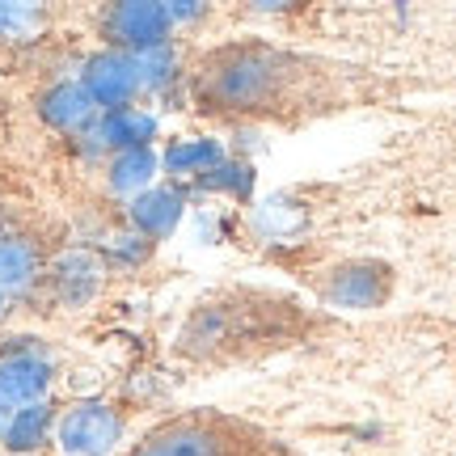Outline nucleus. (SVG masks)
Returning a JSON list of instances; mask_svg holds the SVG:
<instances>
[{
    "label": "nucleus",
    "mask_w": 456,
    "mask_h": 456,
    "mask_svg": "<svg viewBox=\"0 0 456 456\" xmlns=\"http://www.w3.org/2000/svg\"><path fill=\"white\" fill-rule=\"evenodd\" d=\"M305 330V309L288 296L228 292L203 300L178 334V351L191 359H232L262 346H283Z\"/></svg>",
    "instance_id": "f257e3e1"
},
{
    "label": "nucleus",
    "mask_w": 456,
    "mask_h": 456,
    "mask_svg": "<svg viewBox=\"0 0 456 456\" xmlns=\"http://www.w3.org/2000/svg\"><path fill=\"white\" fill-rule=\"evenodd\" d=\"M292 55L266 43H232L203 60L191 98L208 114H266L292 89Z\"/></svg>",
    "instance_id": "f03ea898"
},
{
    "label": "nucleus",
    "mask_w": 456,
    "mask_h": 456,
    "mask_svg": "<svg viewBox=\"0 0 456 456\" xmlns=\"http://www.w3.org/2000/svg\"><path fill=\"white\" fill-rule=\"evenodd\" d=\"M123 456H279V444L232 414L191 410L148 427Z\"/></svg>",
    "instance_id": "7ed1b4c3"
},
{
    "label": "nucleus",
    "mask_w": 456,
    "mask_h": 456,
    "mask_svg": "<svg viewBox=\"0 0 456 456\" xmlns=\"http://www.w3.org/2000/svg\"><path fill=\"white\" fill-rule=\"evenodd\" d=\"M127 436L123 410L106 397H81L60 410L55 423V448L64 456H114Z\"/></svg>",
    "instance_id": "20e7f679"
},
{
    "label": "nucleus",
    "mask_w": 456,
    "mask_h": 456,
    "mask_svg": "<svg viewBox=\"0 0 456 456\" xmlns=\"http://www.w3.org/2000/svg\"><path fill=\"white\" fill-rule=\"evenodd\" d=\"M98 30L106 38V47L123 51V55H144V51H157L165 43H174L169 9L152 4V0H123V4L102 9Z\"/></svg>",
    "instance_id": "39448f33"
},
{
    "label": "nucleus",
    "mask_w": 456,
    "mask_h": 456,
    "mask_svg": "<svg viewBox=\"0 0 456 456\" xmlns=\"http://www.w3.org/2000/svg\"><path fill=\"white\" fill-rule=\"evenodd\" d=\"M55 385V359L38 346V338H21V346L0 355V414L47 402Z\"/></svg>",
    "instance_id": "423d86ee"
},
{
    "label": "nucleus",
    "mask_w": 456,
    "mask_h": 456,
    "mask_svg": "<svg viewBox=\"0 0 456 456\" xmlns=\"http://www.w3.org/2000/svg\"><path fill=\"white\" fill-rule=\"evenodd\" d=\"M393 292V266L380 258H351L330 266L322 279V300L334 309H380Z\"/></svg>",
    "instance_id": "0eeeda50"
},
{
    "label": "nucleus",
    "mask_w": 456,
    "mask_h": 456,
    "mask_svg": "<svg viewBox=\"0 0 456 456\" xmlns=\"http://www.w3.org/2000/svg\"><path fill=\"white\" fill-rule=\"evenodd\" d=\"M85 94L98 102V110H118V106H135V98L144 94L140 85V68H135V55H123V51L102 47L94 51L81 64Z\"/></svg>",
    "instance_id": "6e6552de"
},
{
    "label": "nucleus",
    "mask_w": 456,
    "mask_h": 456,
    "mask_svg": "<svg viewBox=\"0 0 456 456\" xmlns=\"http://www.w3.org/2000/svg\"><path fill=\"white\" fill-rule=\"evenodd\" d=\"M43 279H47L51 296L64 309H85L102 292V283H106V262L94 249H64V254H55L47 262Z\"/></svg>",
    "instance_id": "1a4fd4ad"
},
{
    "label": "nucleus",
    "mask_w": 456,
    "mask_h": 456,
    "mask_svg": "<svg viewBox=\"0 0 456 456\" xmlns=\"http://www.w3.org/2000/svg\"><path fill=\"white\" fill-rule=\"evenodd\" d=\"M186 203H191V191L178 186V182H157L148 186L144 195L127 199V228H135L148 241H165L174 237L178 224L186 220Z\"/></svg>",
    "instance_id": "9d476101"
},
{
    "label": "nucleus",
    "mask_w": 456,
    "mask_h": 456,
    "mask_svg": "<svg viewBox=\"0 0 456 456\" xmlns=\"http://www.w3.org/2000/svg\"><path fill=\"white\" fill-rule=\"evenodd\" d=\"M38 118L51 131H60V135L85 140V135H94L102 110H98V102L85 94L81 81H55L38 94Z\"/></svg>",
    "instance_id": "9b49d317"
},
{
    "label": "nucleus",
    "mask_w": 456,
    "mask_h": 456,
    "mask_svg": "<svg viewBox=\"0 0 456 456\" xmlns=\"http://www.w3.org/2000/svg\"><path fill=\"white\" fill-rule=\"evenodd\" d=\"M55 423H60V406L55 402H34L13 414H4L0 427V452L4 456H43L47 444H55Z\"/></svg>",
    "instance_id": "f8f14e48"
},
{
    "label": "nucleus",
    "mask_w": 456,
    "mask_h": 456,
    "mask_svg": "<svg viewBox=\"0 0 456 456\" xmlns=\"http://www.w3.org/2000/svg\"><path fill=\"white\" fill-rule=\"evenodd\" d=\"M157 135H161V118L144 106H118V110H102L94 140L102 152H127V148H157Z\"/></svg>",
    "instance_id": "ddd939ff"
},
{
    "label": "nucleus",
    "mask_w": 456,
    "mask_h": 456,
    "mask_svg": "<svg viewBox=\"0 0 456 456\" xmlns=\"http://www.w3.org/2000/svg\"><path fill=\"white\" fill-rule=\"evenodd\" d=\"M224 157L228 148L216 135H178V140H169L161 148V174H169V182H178V186H191L208 169H216Z\"/></svg>",
    "instance_id": "4468645a"
},
{
    "label": "nucleus",
    "mask_w": 456,
    "mask_h": 456,
    "mask_svg": "<svg viewBox=\"0 0 456 456\" xmlns=\"http://www.w3.org/2000/svg\"><path fill=\"white\" fill-rule=\"evenodd\" d=\"M47 262L38 254V245L21 232H0V288L9 296H26L43 283Z\"/></svg>",
    "instance_id": "2eb2a0df"
},
{
    "label": "nucleus",
    "mask_w": 456,
    "mask_h": 456,
    "mask_svg": "<svg viewBox=\"0 0 456 456\" xmlns=\"http://www.w3.org/2000/svg\"><path fill=\"white\" fill-rule=\"evenodd\" d=\"M157 174H161V152L157 148H127V152L106 157V186L118 199L144 195L148 186H157Z\"/></svg>",
    "instance_id": "dca6fc26"
},
{
    "label": "nucleus",
    "mask_w": 456,
    "mask_h": 456,
    "mask_svg": "<svg viewBox=\"0 0 456 456\" xmlns=\"http://www.w3.org/2000/svg\"><path fill=\"white\" fill-rule=\"evenodd\" d=\"M254 182H258L254 165L241 161V157H224V161L216 165V169H208L203 178L191 182L186 191H203V195H228V199H249V195H254Z\"/></svg>",
    "instance_id": "f3484780"
},
{
    "label": "nucleus",
    "mask_w": 456,
    "mask_h": 456,
    "mask_svg": "<svg viewBox=\"0 0 456 456\" xmlns=\"http://www.w3.org/2000/svg\"><path fill=\"white\" fill-rule=\"evenodd\" d=\"M135 68H140V85H144V94H157V98H169V94L182 85V77H186V72H182V55H178L174 43L135 55Z\"/></svg>",
    "instance_id": "a211bd4d"
},
{
    "label": "nucleus",
    "mask_w": 456,
    "mask_h": 456,
    "mask_svg": "<svg viewBox=\"0 0 456 456\" xmlns=\"http://www.w3.org/2000/svg\"><path fill=\"white\" fill-rule=\"evenodd\" d=\"M152 249H157V241H148V237H140L135 228H123V232H114L110 241H106V249H102V262L106 266H144L148 258H152Z\"/></svg>",
    "instance_id": "6ab92c4d"
},
{
    "label": "nucleus",
    "mask_w": 456,
    "mask_h": 456,
    "mask_svg": "<svg viewBox=\"0 0 456 456\" xmlns=\"http://www.w3.org/2000/svg\"><path fill=\"white\" fill-rule=\"evenodd\" d=\"M43 9L38 4H13V0H0V43L9 38H26L43 26Z\"/></svg>",
    "instance_id": "aec40b11"
},
{
    "label": "nucleus",
    "mask_w": 456,
    "mask_h": 456,
    "mask_svg": "<svg viewBox=\"0 0 456 456\" xmlns=\"http://www.w3.org/2000/svg\"><path fill=\"white\" fill-rule=\"evenodd\" d=\"M165 9H169V21H174V30H178V26H191V21H199V17L208 13V9H203L199 0H174V4H165Z\"/></svg>",
    "instance_id": "412c9836"
},
{
    "label": "nucleus",
    "mask_w": 456,
    "mask_h": 456,
    "mask_svg": "<svg viewBox=\"0 0 456 456\" xmlns=\"http://www.w3.org/2000/svg\"><path fill=\"white\" fill-rule=\"evenodd\" d=\"M9 305H13V296H9V292H4V288H0V322L9 317Z\"/></svg>",
    "instance_id": "4be33fe9"
},
{
    "label": "nucleus",
    "mask_w": 456,
    "mask_h": 456,
    "mask_svg": "<svg viewBox=\"0 0 456 456\" xmlns=\"http://www.w3.org/2000/svg\"><path fill=\"white\" fill-rule=\"evenodd\" d=\"M0 427H4V414H0Z\"/></svg>",
    "instance_id": "5701e85b"
},
{
    "label": "nucleus",
    "mask_w": 456,
    "mask_h": 456,
    "mask_svg": "<svg viewBox=\"0 0 456 456\" xmlns=\"http://www.w3.org/2000/svg\"><path fill=\"white\" fill-rule=\"evenodd\" d=\"M0 456H4V452H0Z\"/></svg>",
    "instance_id": "b1692460"
}]
</instances>
